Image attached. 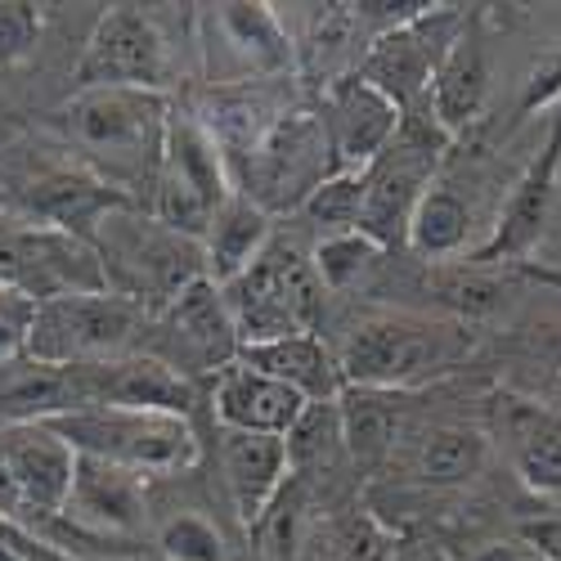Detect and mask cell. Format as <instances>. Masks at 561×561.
<instances>
[{"label":"cell","mask_w":561,"mask_h":561,"mask_svg":"<svg viewBox=\"0 0 561 561\" xmlns=\"http://www.w3.org/2000/svg\"><path fill=\"white\" fill-rule=\"evenodd\" d=\"M77 477L72 445L41 417H10L0 427V522H55L64 517Z\"/></svg>","instance_id":"ba28073f"},{"label":"cell","mask_w":561,"mask_h":561,"mask_svg":"<svg viewBox=\"0 0 561 561\" xmlns=\"http://www.w3.org/2000/svg\"><path fill=\"white\" fill-rule=\"evenodd\" d=\"M145 477L122 472V467L95 462V458H77V477H72V494L64 517H72L77 526L90 530H135L145 522Z\"/></svg>","instance_id":"ffe728a7"},{"label":"cell","mask_w":561,"mask_h":561,"mask_svg":"<svg viewBox=\"0 0 561 561\" xmlns=\"http://www.w3.org/2000/svg\"><path fill=\"white\" fill-rule=\"evenodd\" d=\"M462 14L449 10V5H427L423 14H413L409 23L373 36V45L359 59V77L382 90V95L400 108V113H413L417 104H427V85L445 59V50L458 41L462 32Z\"/></svg>","instance_id":"7c38bea8"},{"label":"cell","mask_w":561,"mask_h":561,"mask_svg":"<svg viewBox=\"0 0 561 561\" xmlns=\"http://www.w3.org/2000/svg\"><path fill=\"white\" fill-rule=\"evenodd\" d=\"M167 77V36L139 5H113L90 32L77 64V90H153L162 95Z\"/></svg>","instance_id":"4fadbf2b"},{"label":"cell","mask_w":561,"mask_h":561,"mask_svg":"<svg viewBox=\"0 0 561 561\" xmlns=\"http://www.w3.org/2000/svg\"><path fill=\"white\" fill-rule=\"evenodd\" d=\"M167 122L171 108L153 90H77L59 113L68 145L85 158L104 190L126 203L158 184Z\"/></svg>","instance_id":"6da1fadb"},{"label":"cell","mask_w":561,"mask_h":561,"mask_svg":"<svg viewBox=\"0 0 561 561\" xmlns=\"http://www.w3.org/2000/svg\"><path fill=\"white\" fill-rule=\"evenodd\" d=\"M211 404L225 432H256V436H288L310 409V400H301L293 387H284L243 359H233L229 368L216 373Z\"/></svg>","instance_id":"e0dca14e"},{"label":"cell","mask_w":561,"mask_h":561,"mask_svg":"<svg viewBox=\"0 0 561 561\" xmlns=\"http://www.w3.org/2000/svg\"><path fill=\"white\" fill-rule=\"evenodd\" d=\"M233 194V180L225 167V153L216 145V135L198 117H175L167 122V149L153 184V216L184 233V239L203 243V233L211 216L225 207Z\"/></svg>","instance_id":"52a82bcc"},{"label":"cell","mask_w":561,"mask_h":561,"mask_svg":"<svg viewBox=\"0 0 561 561\" xmlns=\"http://www.w3.org/2000/svg\"><path fill=\"white\" fill-rule=\"evenodd\" d=\"M467 239H472V207L454 190H445V184H432L409 220L404 248H413L427 261H449V256H462Z\"/></svg>","instance_id":"cb8c5ba5"},{"label":"cell","mask_w":561,"mask_h":561,"mask_svg":"<svg viewBox=\"0 0 561 561\" xmlns=\"http://www.w3.org/2000/svg\"><path fill=\"white\" fill-rule=\"evenodd\" d=\"M243 364L270 373L284 387H293L301 400L310 404H333L342 396V368L337 355L329 351L323 333H306V337H284V342H265V346H248L239 355Z\"/></svg>","instance_id":"7402d4cb"},{"label":"cell","mask_w":561,"mask_h":561,"mask_svg":"<svg viewBox=\"0 0 561 561\" xmlns=\"http://www.w3.org/2000/svg\"><path fill=\"white\" fill-rule=\"evenodd\" d=\"M0 284L41 301L108 293L104 265L77 229L59 225H0Z\"/></svg>","instance_id":"30bf717a"},{"label":"cell","mask_w":561,"mask_h":561,"mask_svg":"<svg viewBox=\"0 0 561 561\" xmlns=\"http://www.w3.org/2000/svg\"><path fill=\"white\" fill-rule=\"evenodd\" d=\"M288 440V467L297 477L319 472V467H333V458L346 449L342 445V413L337 400L333 404H310L301 413V423L284 436Z\"/></svg>","instance_id":"83f0119b"},{"label":"cell","mask_w":561,"mask_h":561,"mask_svg":"<svg viewBox=\"0 0 561 561\" xmlns=\"http://www.w3.org/2000/svg\"><path fill=\"white\" fill-rule=\"evenodd\" d=\"M149 359L167 364L175 378H203V373L229 368L243 355L239 333H233V319L225 310V297L211 278H198L194 288H184L167 310L149 314L145 337H139Z\"/></svg>","instance_id":"8fae6325"},{"label":"cell","mask_w":561,"mask_h":561,"mask_svg":"<svg viewBox=\"0 0 561 561\" xmlns=\"http://www.w3.org/2000/svg\"><path fill=\"white\" fill-rule=\"evenodd\" d=\"M477 561H539V557H535L526 543H490Z\"/></svg>","instance_id":"8d00e7d4"},{"label":"cell","mask_w":561,"mask_h":561,"mask_svg":"<svg viewBox=\"0 0 561 561\" xmlns=\"http://www.w3.org/2000/svg\"><path fill=\"white\" fill-rule=\"evenodd\" d=\"M85 243L95 248L104 265V284L113 297L139 306L145 314L167 310L184 288L207 278L203 243L167 229L153 211H139L135 203L104 207L85 229Z\"/></svg>","instance_id":"7a4b0ae2"},{"label":"cell","mask_w":561,"mask_h":561,"mask_svg":"<svg viewBox=\"0 0 561 561\" xmlns=\"http://www.w3.org/2000/svg\"><path fill=\"white\" fill-rule=\"evenodd\" d=\"M274 239V225L270 216L243 198L239 190H233L225 198V207L211 216L207 233H203V261H207V278L216 288H225L229 278H239Z\"/></svg>","instance_id":"603a6c76"},{"label":"cell","mask_w":561,"mask_h":561,"mask_svg":"<svg viewBox=\"0 0 561 561\" xmlns=\"http://www.w3.org/2000/svg\"><path fill=\"white\" fill-rule=\"evenodd\" d=\"M314 113L323 122V135H329L337 171H364V167L378 162L391 149L400 117H404L382 90H373L359 72L329 81L323 108H314Z\"/></svg>","instance_id":"2e32d148"},{"label":"cell","mask_w":561,"mask_h":561,"mask_svg":"<svg viewBox=\"0 0 561 561\" xmlns=\"http://www.w3.org/2000/svg\"><path fill=\"white\" fill-rule=\"evenodd\" d=\"M378 256H382V248H373L364 233L355 229V233H337V239H323V243H314V252H310V265H314V274H319V284H323V293H342V288H355L359 278L378 265Z\"/></svg>","instance_id":"f1b7e54d"},{"label":"cell","mask_w":561,"mask_h":561,"mask_svg":"<svg viewBox=\"0 0 561 561\" xmlns=\"http://www.w3.org/2000/svg\"><path fill=\"white\" fill-rule=\"evenodd\" d=\"M557 100H561V50H552V55H543L535 64V72H530V81L522 90V104H517V122H526L530 113H539V108H548Z\"/></svg>","instance_id":"e575fe53"},{"label":"cell","mask_w":561,"mask_h":561,"mask_svg":"<svg viewBox=\"0 0 561 561\" xmlns=\"http://www.w3.org/2000/svg\"><path fill=\"white\" fill-rule=\"evenodd\" d=\"M342 413V445L355 454V462H378L391 440H396V417L373 404V400H359L355 391H346V409Z\"/></svg>","instance_id":"f546056e"},{"label":"cell","mask_w":561,"mask_h":561,"mask_svg":"<svg viewBox=\"0 0 561 561\" xmlns=\"http://www.w3.org/2000/svg\"><path fill=\"white\" fill-rule=\"evenodd\" d=\"M485 462H490V440L462 423H440L417 445V477L427 485H467L485 472Z\"/></svg>","instance_id":"d4e9b609"},{"label":"cell","mask_w":561,"mask_h":561,"mask_svg":"<svg viewBox=\"0 0 561 561\" xmlns=\"http://www.w3.org/2000/svg\"><path fill=\"white\" fill-rule=\"evenodd\" d=\"M149 314L113 297V293H85V297H55L41 301L27 337V359L41 368H95L126 359L139 337H145Z\"/></svg>","instance_id":"8992f818"},{"label":"cell","mask_w":561,"mask_h":561,"mask_svg":"<svg viewBox=\"0 0 561 561\" xmlns=\"http://www.w3.org/2000/svg\"><path fill=\"white\" fill-rule=\"evenodd\" d=\"M522 543L539 557V561H561V512L557 517H539L522 526Z\"/></svg>","instance_id":"d590c367"},{"label":"cell","mask_w":561,"mask_h":561,"mask_svg":"<svg viewBox=\"0 0 561 561\" xmlns=\"http://www.w3.org/2000/svg\"><path fill=\"white\" fill-rule=\"evenodd\" d=\"M490 100V55H485V41L481 32L462 27L458 41L445 50L432 85H427V113L432 122L454 139L472 126L485 113Z\"/></svg>","instance_id":"d6986e66"},{"label":"cell","mask_w":561,"mask_h":561,"mask_svg":"<svg viewBox=\"0 0 561 561\" xmlns=\"http://www.w3.org/2000/svg\"><path fill=\"white\" fill-rule=\"evenodd\" d=\"M59 432L77 458H95L122 472H180L198 458V440L184 413L162 409H126V404H77L41 417Z\"/></svg>","instance_id":"277c9868"},{"label":"cell","mask_w":561,"mask_h":561,"mask_svg":"<svg viewBox=\"0 0 561 561\" xmlns=\"http://www.w3.org/2000/svg\"><path fill=\"white\" fill-rule=\"evenodd\" d=\"M220 297L243 351L319 333L323 323V284L310 265V252H301V243L284 233H274L270 248L239 278H229Z\"/></svg>","instance_id":"3957f363"},{"label":"cell","mask_w":561,"mask_h":561,"mask_svg":"<svg viewBox=\"0 0 561 561\" xmlns=\"http://www.w3.org/2000/svg\"><path fill=\"white\" fill-rule=\"evenodd\" d=\"M557 175H561V117L548 126L543 149L530 158V167L517 175L507 203L499 207V220L490 229V239L472 252L477 265L490 270H507L530 256V248L543 239L552 203H557Z\"/></svg>","instance_id":"9a60e30c"},{"label":"cell","mask_w":561,"mask_h":561,"mask_svg":"<svg viewBox=\"0 0 561 561\" xmlns=\"http://www.w3.org/2000/svg\"><path fill=\"white\" fill-rule=\"evenodd\" d=\"M220 472L239 517L256 526L270 503L284 494L288 481V440L284 436H256V432H225L220 427Z\"/></svg>","instance_id":"ac0fdd59"},{"label":"cell","mask_w":561,"mask_h":561,"mask_svg":"<svg viewBox=\"0 0 561 561\" xmlns=\"http://www.w3.org/2000/svg\"><path fill=\"white\" fill-rule=\"evenodd\" d=\"M41 36L36 5H0V68L19 64Z\"/></svg>","instance_id":"d6a6232c"},{"label":"cell","mask_w":561,"mask_h":561,"mask_svg":"<svg viewBox=\"0 0 561 561\" xmlns=\"http://www.w3.org/2000/svg\"><path fill=\"white\" fill-rule=\"evenodd\" d=\"M503 436H507V454L517 477L535 494L561 503V413L512 400L503 413Z\"/></svg>","instance_id":"44dd1931"},{"label":"cell","mask_w":561,"mask_h":561,"mask_svg":"<svg viewBox=\"0 0 561 561\" xmlns=\"http://www.w3.org/2000/svg\"><path fill=\"white\" fill-rule=\"evenodd\" d=\"M333 561H391V539L373 522H351L333 535Z\"/></svg>","instance_id":"836d02e7"},{"label":"cell","mask_w":561,"mask_h":561,"mask_svg":"<svg viewBox=\"0 0 561 561\" xmlns=\"http://www.w3.org/2000/svg\"><path fill=\"white\" fill-rule=\"evenodd\" d=\"M203 23H207L211 77L261 85V81H278L297 64L293 36L270 5H211Z\"/></svg>","instance_id":"5bb4252c"},{"label":"cell","mask_w":561,"mask_h":561,"mask_svg":"<svg viewBox=\"0 0 561 561\" xmlns=\"http://www.w3.org/2000/svg\"><path fill=\"white\" fill-rule=\"evenodd\" d=\"M454 355H458L454 333L436 329V323L413 314H378L351 329L337 368L342 382L378 391V387H409L417 378H432V373L454 364Z\"/></svg>","instance_id":"9c48e42d"},{"label":"cell","mask_w":561,"mask_h":561,"mask_svg":"<svg viewBox=\"0 0 561 561\" xmlns=\"http://www.w3.org/2000/svg\"><path fill=\"white\" fill-rule=\"evenodd\" d=\"M162 561H229L220 530L198 517V512H184V517H171L158 535Z\"/></svg>","instance_id":"4dcf8cb0"},{"label":"cell","mask_w":561,"mask_h":561,"mask_svg":"<svg viewBox=\"0 0 561 561\" xmlns=\"http://www.w3.org/2000/svg\"><path fill=\"white\" fill-rule=\"evenodd\" d=\"M32 319H36V301L0 284V364H10V359H19V355H27Z\"/></svg>","instance_id":"1f68e13d"},{"label":"cell","mask_w":561,"mask_h":561,"mask_svg":"<svg viewBox=\"0 0 561 561\" xmlns=\"http://www.w3.org/2000/svg\"><path fill=\"white\" fill-rule=\"evenodd\" d=\"M329 175H337L329 135L314 108H288L278 113L252 145L229 162V180L243 198H252L270 220L297 216L301 203L319 190Z\"/></svg>","instance_id":"5b68a950"},{"label":"cell","mask_w":561,"mask_h":561,"mask_svg":"<svg viewBox=\"0 0 561 561\" xmlns=\"http://www.w3.org/2000/svg\"><path fill=\"white\" fill-rule=\"evenodd\" d=\"M359 207H364V171H337L319 184V190L301 203V220L323 239H337V233H355L359 229Z\"/></svg>","instance_id":"4316f807"},{"label":"cell","mask_w":561,"mask_h":561,"mask_svg":"<svg viewBox=\"0 0 561 561\" xmlns=\"http://www.w3.org/2000/svg\"><path fill=\"white\" fill-rule=\"evenodd\" d=\"M427 293H436V301L462 319H481L507 301V274L477 265V261H449V265L432 270Z\"/></svg>","instance_id":"484cf974"}]
</instances>
